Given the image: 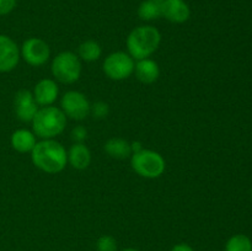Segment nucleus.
Returning <instances> with one entry per match:
<instances>
[{"mask_svg":"<svg viewBox=\"0 0 252 251\" xmlns=\"http://www.w3.org/2000/svg\"><path fill=\"white\" fill-rule=\"evenodd\" d=\"M102 54V48L100 43L94 39H88L79 46L78 57L85 62H95Z\"/></svg>","mask_w":252,"mask_h":251,"instance_id":"a211bd4d","label":"nucleus"},{"mask_svg":"<svg viewBox=\"0 0 252 251\" xmlns=\"http://www.w3.org/2000/svg\"><path fill=\"white\" fill-rule=\"evenodd\" d=\"M161 15L174 24H184L189 19V7L184 0H164L161 1Z\"/></svg>","mask_w":252,"mask_h":251,"instance_id":"9b49d317","label":"nucleus"},{"mask_svg":"<svg viewBox=\"0 0 252 251\" xmlns=\"http://www.w3.org/2000/svg\"><path fill=\"white\" fill-rule=\"evenodd\" d=\"M132 169L139 176L145 179H158L164 174L166 162L161 154L150 149H143L138 153H133L130 157Z\"/></svg>","mask_w":252,"mask_h":251,"instance_id":"20e7f679","label":"nucleus"},{"mask_svg":"<svg viewBox=\"0 0 252 251\" xmlns=\"http://www.w3.org/2000/svg\"><path fill=\"white\" fill-rule=\"evenodd\" d=\"M134 73L140 83L153 84L159 79L160 69L157 62L150 58H145L137 62L134 66Z\"/></svg>","mask_w":252,"mask_h":251,"instance_id":"ddd939ff","label":"nucleus"},{"mask_svg":"<svg viewBox=\"0 0 252 251\" xmlns=\"http://www.w3.org/2000/svg\"><path fill=\"white\" fill-rule=\"evenodd\" d=\"M21 57L32 66H41L47 63L51 57V49L43 39L31 37L24 42L21 47Z\"/></svg>","mask_w":252,"mask_h":251,"instance_id":"6e6552de","label":"nucleus"},{"mask_svg":"<svg viewBox=\"0 0 252 251\" xmlns=\"http://www.w3.org/2000/svg\"><path fill=\"white\" fill-rule=\"evenodd\" d=\"M52 74L63 84L75 83L81 74L80 58L70 51L61 52L52 62Z\"/></svg>","mask_w":252,"mask_h":251,"instance_id":"39448f33","label":"nucleus"},{"mask_svg":"<svg viewBox=\"0 0 252 251\" xmlns=\"http://www.w3.org/2000/svg\"><path fill=\"white\" fill-rule=\"evenodd\" d=\"M66 126V116L56 106H44L38 108L32 120V129L42 139H53L63 133Z\"/></svg>","mask_w":252,"mask_h":251,"instance_id":"7ed1b4c3","label":"nucleus"},{"mask_svg":"<svg viewBox=\"0 0 252 251\" xmlns=\"http://www.w3.org/2000/svg\"><path fill=\"white\" fill-rule=\"evenodd\" d=\"M36 134L29 129H17L11 135V145L19 153H31L36 145Z\"/></svg>","mask_w":252,"mask_h":251,"instance_id":"2eb2a0df","label":"nucleus"},{"mask_svg":"<svg viewBox=\"0 0 252 251\" xmlns=\"http://www.w3.org/2000/svg\"><path fill=\"white\" fill-rule=\"evenodd\" d=\"M171 251H194V249L192 248V246H189V244L181 243V244H177V245H175L174 248L171 249Z\"/></svg>","mask_w":252,"mask_h":251,"instance_id":"b1692460","label":"nucleus"},{"mask_svg":"<svg viewBox=\"0 0 252 251\" xmlns=\"http://www.w3.org/2000/svg\"><path fill=\"white\" fill-rule=\"evenodd\" d=\"M105 152L113 159H127L132 155V148L123 138H111L105 143Z\"/></svg>","mask_w":252,"mask_h":251,"instance_id":"dca6fc26","label":"nucleus"},{"mask_svg":"<svg viewBox=\"0 0 252 251\" xmlns=\"http://www.w3.org/2000/svg\"><path fill=\"white\" fill-rule=\"evenodd\" d=\"M155 1H164V0H155Z\"/></svg>","mask_w":252,"mask_h":251,"instance_id":"bb28decb","label":"nucleus"},{"mask_svg":"<svg viewBox=\"0 0 252 251\" xmlns=\"http://www.w3.org/2000/svg\"><path fill=\"white\" fill-rule=\"evenodd\" d=\"M16 6V0H0V16L10 14Z\"/></svg>","mask_w":252,"mask_h":251,"instance_id":"5701e85b","label":"nucleus"},{"mask_svg":"<svg viewBox=\"0 0 252 251\" xmlns=\"http://www.w3.org/2000/svg\"><path fill=\"white\" fill-rule=\"evenodd\" d=\"M96 250L97 251H118L117 241L111 235H102L96 241Z\"/></svg>","mask_w":252,"mask_h":251,"instance_id":"aec40b11","label":"nucleus"},{"mask_svg":"<svg viewBox=\"0 0 252 251\" xmlns=\"http://www.w3.org/2000/svg\"><path fill=\"white\" fill-rule=\"evenodd\" d=\"M20 61V49L9 36L0 34V73L14 70Z\"/></svg>","mask_w":252,"mask_h":251,"instance_id":"9d476101","label":"nucleus"},{"mask_svg":"<svg viewBox=\"0 0 252 251\" xmlns=\"http://www.w3.org/2000/svg\"><path fill=\"white\" fill-rule=\"evenodd\" d=\"M90 102L84 94L79 91H68L61 100V110L66 117L74 121H83L90 115Z\"/></svg>","mask_w":252,"mask_h":251,"instance_id":"0eeeda50","label":"nucleus"},{"mask_svg":"<svg viewBox=\"0 0 252 251\" xmlns=\"http://www.w3.org/2000/svg\"><path fill=\"white\" fill-rule=\"evenodd\" d=\"M138 16L143 21H153L159 19L161 15V1L144 0L138 7Z\"/></svg>","mask_w":252,"mask_h":251,"instance_id":"f3484780","label":"nucleus"},{"mask_svg":"<svg viewBox=\"0 0 252 251\" xmlns=\"http://www.w3.org/2000/svg\"><path fill=\"white\" fill-rule=\"evenodd\" d=\"M134 59L126 52H113L103 61V73L111 80L121 81L134 73Z\"/></svg>","mask_w":252,"mask_h":251,"instance_id":"423d86ee","label":"nucleus"},{"mask_svg":"<svg viewBox=\"0 0 252 251\" xmlns=\"http://www.w3.org/2000/svg\"><path fill=\"white\" fill-rule=\"evenodd\" d=\"M88 138V130L84 126H76L71 130V139L74 140V143H84V140H86Z\"/></svg>","mask_w":252,"mask_h":251,"instance_id":"4be33fe9","label":"nucleus"},{"mask_svg":"<svg viewBox=\"0 0 252 251\" xmlns=\"http://www.w3.org/2000/svg\"><path fill=\"white\" fill-rule=\"evenodd\" d=\"M14 107L16 117L22 122H32L38 111V105L31 91L22 89L17 91L14 98Z\"/></svg>","mask_w":252,"mask_h":251,"instance_id":"1a4fd4ad","label":"nucleus"},{"mask_svg":"<svg viewBox=\"0 0 252 251\" xmlns=\"http://www.w3.org/2000/svg\"><path fill=\"white\" fill-rule=\"evenodd\" d=\"M68 162L76 170L88 169L91 162V153L84 143H74L68 150Z\"/></svg>","mask_w":252,"mask_h":251,"instance_id":"4468645a","label":"nucleus"},{"mask_svg":"<svg viewBox=\"0 0 252 251\" xmlns=\"http://www.w3.org/2000/svg\"><path fill=\"white\" fill-rule=\"evenodd\" d=\"M225 251H252V241L244 234L233 235L225 244Z\"/></svg>","mask_w":252,"mask_h":251,"instance_id":"6ab92c4d","label":"nucleus"},{"mask_svg":"<svg viewBox=\"0 0 252 251\" xmlns=\"http://www.w3.org/2000/svg\"><path fill=\"white\" fill-rule=\"evenodd\" d=\"M121 251H139L138 249H134V248H127V249H123V250Z\"/></svg>","mask_w":252,"mask_h":251,"instance_id":"a878e982","label":"nucleus"},{"mask_svg":"<svg viewBox=\"0 0 252 251\" xmlns=\"http://www.w3.org/2000/svg\"><path fill=\"white\" fill-rule=\"evenodd\" d=\"M32 162L47 174H58L63 171L68 162V152L54 139H43L36 143L31 152Z\"/></svg>","mask_w":252,"mask_h":251,"instance_id":"f257e3e1","label":"nucleus"},{"mask_svg":"<svg viewBox=\"0 0 252 251\" xmlns=\"http://www.w3.org/2000/svg\"><path fill=\"white\" fill-rule=\"evenodd\" d=\"M251 198H252V188H251Z\"/></svg>","mask_w":252,"mask_h":251,"instance_id":"cd10ccee","label":"nucleus"},{"mask_svg":"<svg viewBox=\"0 0 252 251\" xmlns=\"http://www.w3.org/2000/svg\"><path fill=\"white\" fill-rule=\"evenodd\" d=\"M161 42V33L154 26H139L135 27L128 34L126 46H127L128 54L133 59L149 58L153 53H155Z\"/></svg>","mask_w":252,"mask_h":251,"instance_id":"f03ea898","label":"nucleus"},{"mask_svg":"<svg viewBox=\"0 0 252 251\" xmlns=\"http://www.w3.org/2000/svg\"><path fill=\"white\" fill-rule=\"evenodd\" d=\"M130 148H132V154L133 153H138V152H140V150L144 149V148L142 147V143L140 142L130 143Z\"/></svg>","mask_w":252,"mask_h":251,"instance_id":"393cba45","label":"nucleus"},{"mask_svg":"<svg viewBox=\"0 0 252 251\" xmlns=\"http://www.w3.org/2000/svg\"><path fill=\"white\" fill-rule=\"evenodd\" d=\"M108 112H110V107H108L107 103L103 102V101H97V102H95L94 105H91L90 107L91 115L95 118H98V120L107 117Z\"/></svg>","mask_w":252,"mask_h":251,"instance_id":"412c9836","label":"nucleus"},{"mask_svg":"<svg viewBox=\"0 0 252 251\" xmlns=\"http://www.w3.org/2000/svg\"><path fill=\"white\" fill-rule=\"evenodd\" d=\"M32 94L37 105L44 107V106H52L56 102L58 98L59 89L56 81L52 79H42L36 84Z\"/></svg>","mask_w":252,"mask_h":251,"instance_id":"f8f14e48","label":"nucleus"}]
</instances>
